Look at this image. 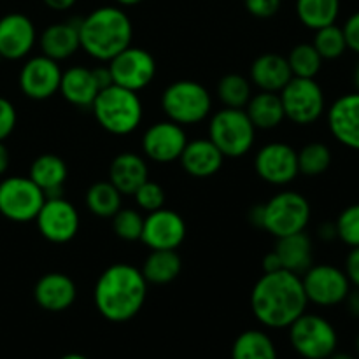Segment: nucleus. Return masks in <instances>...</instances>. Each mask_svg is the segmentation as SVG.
Returning <instances> with one entry per match:
<instances>
[{
    "label": "nucleus",
    "instance_id": "obj_1",
    "mask_svg": "<svg viewBox=\"0 0 359 359\" xmlns=\"http://www.w3.org/2000/svg\"><path fill=\"white\" fill-rule=\"evenodd\" d=\"M302 276L287 270L263 273L251 291V311L270 330L290 328L307 311Z\"/></svg>",
    "mask_w": 359,
    "mask_h": 359
},
{
    "label": "nucleus",
    "instance_id": "obj_2",
    "mask_svg": "<svg viewBox=\"0 0 359 359\" xmlns=\"http://www.w3.org/2000/svg\"><path fill=\"white\" fill-rule=\"evenodd\" d=\"M147 280L137 266L114 263L102 272L95 284L93 300L98 314L111 323H126L142 311Z\"/></svg>",
    "mask_w": 359,
    "mask_h": 359
},
{
    "label": "nucleus",
    "instance_id": "obj_3",
    "mask_svg": "<svg viewBox=\"0 0 359 359\" xmlns=\"http://www.w3.org/2000/svg\"><path fill=\"white\" fill-rule=\"evenodd\" d=\"M133 27L121 7L104 6L79 21L81 49L98 62H109L132 44Z\"/></svg>",
    "mask_w": 359,
    "mask_h": 359
},
{
    "label": "nucleus",
    "instance_id": "obj_4",
    "mask_svg": "<svg viewBox=\"0 0 359 359\" xmlns=\"http://www.w3.org/2000/svg\"><path fill=\"white\" fill-rule=\"evenodd\" d=\"M311 216V203L302 193L283 191L263 205H256L249 214V219L276 238H280L305 231Z\"/></svg>",
    "mask_w": 359,
    "mask_h": 359
},
{
    "label": "nucleus",
    "instance_id": "obj_5",
    "mask_svg": "<svg viewBox=\"0 0 359 359\" xmlns=\"http://www.w3.org/2000/svg\"><path fill=\"white\" fill-rule=\"evenodd\" d=\"M91 109L98 125L112 135H128L135 132L144 116L139 95L116 84L98 91Z\"/></svg>",
    "mask_w": 359,
    "mask_h": 359
},
{
    "label": "nucleus",
    "instance_id": "obj_6",
    "mask_svg": "<svg viewBox=\"0 0 359 359\" xmlns=\"http://www.w3.org/2000/svg\"><path fill=\"white\" fill-rule=\"evenodd\" d=\"M161 109L165 116L177 125H196L210 114L212 98L207 88L196 81H175L161 93Z\"/></svg>",
    "mask_w": 359,
    "mask_h": 359
},
{
    "label": "nucleus",
    "instance_id": "obj_7",
    "mask_svg": "<svg viewBox=\"0 0 359 359\" xmlns=\"http://www.w3.org/2000/svg\"><path fill=\"white\" fill-rule=\"evenodd\" d=\"M209 140L224 158H241L255 146L256 128L244 109L224 107L210 118Z\"/></svg>",
    "mask_w": 359,
    "mask_h": 359
},
{
    "label": "nucleus",
    "instance_id": "obj_8",
    "mask_svg": "<svg viewBox=\"0 0 359 359\" xmlns=\"http://www.w3.org/2000/svg\"><path fill=\"white\" fill-rule=\"evenodd\" d=\"M290 342L304 359H328L339 347V335L332 323L318 314H302L290 326Z\"/></svg>",
    "mask_w": 359,
    "mask_h": 359
},
{
    "label": "nucleus",
    "instance_id": "obj_9",
    "mask_svg": "<svg viewBox=\"0 0 359 359\" xmlns=\"http://www.w3.org/2000/svg\"><path fill=\"white\" fill-rule=\"evenodd\" d=\"M284 116L298 126H309L318 121L326 111V98L321 84L307 77H291L279 91Z\"/></svg>",
    "mask_w": 359,
    "mask_h": 359
},
{
    "label": "nucleus",
    "instance_id": "obj_10",
    "mask_svg": "<svg viewBox=\"0 0 359 359\" xmlns=\"http://www.w3.org/2000/svg\"><path fill=\"white\" fill-rule=\"evenodd\" d=\"M44 202V191L30 177L14 175L0 182V214L9 221H35Z\"/></svg>",
    "mask_w": 359,
    "mask_h": 359
},
{
    "label": "nucleus",
    "instance_id": "obj_11",
    "mask_svg": "<svg viewBox=\"0 0 359 359\" xmlns=\"http://www.w3.org/2000/svg\"><path fill=\"white\" fill-rule=\"evenodd\" d=\"M305 294L309 304L318 307H337L344 304L351 291V283L346 272L339 266L333 265H312L307 272L302 276Z\"/></svg>",
    "mask_w": 359,
    "mask_h": 359
},
{
    "label": "nucleus",
    "instance_id": "obj_12",
    "mask_svg": "<svg viewBox=\"0 0 359 359\" xmlns=\"http://www.w3.org/2000/svg\"><path fill=\"white\" fill-rule=\"evenodd\" d=\"M107 67L112 84L135 91V93L149 86L156 76V62L153 55L146 49L132 48V46L109 60Z\"/></svg>",
    "mask_w": 359,
    "mask_h": 359
},
{
    "label": "nucleus",
    "instance_id": "obj_13",
    "mask_svg": "<svg viewBox=\"0 0 359 359\" xmlns=\"http://www.w3.org/2000/svg\"><path fill=\"white\" fill-rule=\"evenodd\" d=\"M35 221L42 237L53 244H67L72 241L81 224L77 209L63 196L46 198Z\"/></svg>",
    "mask_w": 359,
    "mask_h": 359
},
{
    "label": "nucleus",
    "instance_id": "obj_14",
    "mask_svg": "<svg viewBox=\"0 0 359 359\" xmlns=\"http://www.w3.org/2000/svg\"><path fill=\"white\" fill-rule=\"evenodd\" d=\"M255 170L262 181L273 186H286L297 179V151L286 142H270L263 146L255 156Z\"/></svg>",
    "mask_w": 359,
    "mask_h": 359
},
{
    "label": "nucleus",
    "instance_id": "obj_15",
    "mask_svg": "<svg viewBox=\"0 0 359 359\" xmlns=\"http://www.w3.org/2000/svg\"><path fill=\"white\" fill-rule=\"evenodd\" d=\"M186 238V223L182 216L170 209H158L144 217L140 241L151 251H175Z\"/></svg>",
    "mask_w": 359,
    "mask_h": 359
},
{
    "label": "nucleus",
    "instance_id": "obj_16",
    "mask_svg": "<svg viewBox=\"0 0 359 359\" xmlns=\"http://www.w3.org/2000/svg\"><path fill=\"white\" fill-rule=\"evenodd\" d=\"M188 139L181 125L170 121H158L146 130L142 137V151L154 163H172L179 160Z\"/></svg>",
    "mask_w": 359,
    "mask_h": 359
},
{
    "label": "nucleus",
    "instance_id": "obj_17",
    "mask_svg": "<svg viewBox=\"0 0 359 359\" xmlns=\"http://www.w3.org/2000/svg\"><path fill=\"white\" fill-rule=\"evenodd\" d=\"M62 69L58 62L48 56H34L23 65L20 72V88L25 97L32 100H48L58 93Z\"/></svg>",
    "mask_w": 359,
    "mask_h": 359
},
{
    "label": "nucleus",
    "instance_id": "obj_18",
    "mask_svg": "<svg viewBox=\"0 0 359 359\" xmlns=\"http://www.w3.org/2000/svg\"><path fill=\"white\" fill-rule=\"evenodd\" d=\"M328 128L337 142L359 151V91L337 98L328 109Z\"/></svg>",
    "mask_w": 359,
    "mask_h": 359
},
{
    "label": "nucleus",
    "instance_id": "obj_19",
    "mask_svg": "<svg viewBox=\"0 0 359 359\" xmlns=\"http://www.w3.org/2000/svg\"><path fill=\"white\" fill-rule=\"evenodd\" d=\"M37 32L28 16L11 13L0 18V56L6 60H21L34 49Z\"/></svg>",
    "mask_w": 359,
    "mask_h": 359
},
{
    "label": "nucleus",
    "instance_id": "obj_20",
    "mask_svg": "<svg viewBox=\"0 0 359 359\" xmlns=\"http://www.w3.org/2000/svg\"><path fill=\"white\" fill-rule=\"evenodd\" d=\"M77 287L67 273L49 272L34 287L35 304L48 312H63L76 302Z\"/></svg>",
    "mask_w": 359,
    "mask_h": 359
},
{
    "label": "nucleus",
    "instance_id": "obj_21",
    "mask_svg": "<svg viewBox=\"0 0 359 359\" xmlns=\"http://www.w3.org/2000/svg\"><path fill=\"white\" fill-rule=\"evenodd\" d=\"M179 161L186 174L191 177L207 179L221 170L224 156L209 139H196L186 144Z\"/></svg>",
    "mask_w": 359,
    "mask_h": 359
},
{
    "label": "nucleus",
    "instance_id": "obj_22",
    "mask_svg": "<svg viewBox=\"0 0 359 359\" xmlns=\"http://www.w3.org/2000/svg\"><path fill=\"white\" fill-rule=\"evenodd\" d=\"M58 91L69 104L76 107H91L100 86L95 79L93 69L74 65L62 72Z\"/></svg>",
    "mask_w": 359,
    "mask_h": 359
},
{
    "label": "nucleus",
    "instance_id": "obj_23",
    "mask_svg": "<svg viewBox=\"0 0 359 359\" xmlns=\"http://www.w3.org/2000/svg\"><path fill=\"white\" fill-rule=\"evenodd\" d=\"M249 76H251L252 84L259 88V91L279 93L290 83L293 74L287 65L286 56H280L277 53H265L252 62Z\"/></svg>",
    "mask_w": 359,
    "mask_h": 359
},
{
    "label": "nucleus",
    "instance_id": "obj_24",
    "mask_svg": "<svg viewBox=\"0 0 359 359\" xmlns=\"http://www.w3.org/2000/svg\"><path fill=\"white\" fill-rule=\"evenodd\" d=\"M273 251L279 256L283 270L297 276H304L314 263V244L305 231L277 238Z\"/></svg>",
    "mask_w": 359,
    "mask_h": 359
},
{
    "label": "nucleus",
    "instance_id": "obj_25",
    "mask_svg": "<svg viewBox=\"0 0 359 359\" xmlns=\"http://www.w3.org/2000/svg\"><path fill=\"white\" fill-rule=\"evenodd\" d=\"M42 55L55 62L70 58L81 48L79 41V21H62V23L49 25L42 32L41 39Z\"/></svg>",
    "mask_w": 359,
    "mask_h": 359
},
{
    "label": "nucleus",
    "instance_id": "obj_26",
    "mask_svg": "<svg viewBox=\"0 0 359 359\" xmlns=\"http://www.w3.org/2000/svg\"><path fill=\"white\" fill-rule=\"evenodd\" d=\"M149 179L146 160L137 153H121L109 167V181L121 195H133L140 184Z\"/></svg>",
    "mask_w": 359,
    "mask_h": 359
},
{
    "label": "nucleus",
    "instance_id": "obj_27",
    "mask_svg": "<svg viewBox=\"0 0 359 359\" xmlns=\"http://www.w3.org/2000/svg\"><path fill=\"white\" fill-rule=\"evenodd\" d=\"M67 175H69V168L65 161L56 154L46 153L35 158L28 177L44 191L46 198H58V196H63V184L67 181Z\"/></svg>",
    "mask_w": 359,
    "mask_h": 359
},
{
    "label": "nucleus",
    "instance_id": "obj_28",
    "mask_svg": "<svg viewBox=\"0 0 359 359\" xmlns=\"http://www.w3.org/2000/svg\"><path fill=\"white\" fill-rule=\"evenodd\" d=\"M244 111L256 130H273L286 119L279 93H270V91H259L258 95H252Z\"/></svg>",
    "mask_w": 359,
    "mask_h": 359
},
{
    "label": "nucleus",
    "instance_id": "obj_29",
    "mask_svg": "<svg viewBox=\"0 0 359 359\" xmlns=\"http://www.w3.org/2000/svg\"><path fill=\"white\" fill-rule=\"evenodd\" d=\"M182 270V259L175 251H151L147 256L144 266L140 269L144 279L147 284H156V286H163V284L174 283L179 277Z\"/></svg>",
    "mask_w": 359,
    "mask_h": 359
},
{
    "label": "nucleus",
    "instance_id": "obj_30",
    "mask_svg": "<svg viewBox=\"0 0 359 359\" xmlns=\"http://www.w3.org/2000/svg\"><path fill=\"white\" fill-rule=\"evenodd\" d=\"M231 359H277L276 344L262 330H248L235 339Z\"/></svg>",
    "mask_w": 359,
    "mask_h": 359
},
{
    "label": "nucleus",
    "instance_id": "obj_31",
    "mask_svg": "<svg viewBox=\"0 0 359 359\" xmlns=\"http://www.w3.org/2000/svg\"><path fill=\"white\" fill-rule=\"evenodd\" d=\"M339 14L340 0H297L298 20L314 32L337 23Z\"/></svg>",
    "mask_w": 359,
    "mask_h": 359
},
{
    "label": "nucleus",
    "instance_id": "obj_32",
    "mask_svg": "<svg viewBox=\"0 0 359 359\" xmlns=\"http://www.w3.org/2000/svg\"><path fill=\"white\" fill-rule=\"evenodd\" d=\"M121 196L111 181L95 182L86 193V207L95 216L112 217L121 209Z\"/></svg>",
    "mask_w": 359,
    "mask_h": 359
},
{
    "label": "nucleus",
    "instance_id": "obj_33",
    "mask_svg": "<svg viewBox=\"0 0 359 359\" xmlns=\"http://www.w3.org/2000/svg\"><path fill=\"white\" fill-rule=\"evenodd\" d=\"M216 93L224 107L230 109H245L249 98L252 97L251 83L241 74H226L221 77Z\"/></svg>",
    "mask_w": 359,
    "mask_h": 359
},
{
    "label": "nucleus",
    "instance_id": "obj_34",
    "mask_svg": "<svg viewBox=\"0 0 359 359\" xmlns=\"http://www.w3.org/2000/svg\"><path fill=\"white\" fill-rule=\"evenodd\" d=\"M297 156L298 170H300V174L309 175V177L325 174L333 161L332 149L323 142L305 144L300 151H297Z\"/></svg>",
    "mask_w": 359,
    "mask_h": 359
},
{
    "label": "nucleus",
    "instance_id": "obj_35",
    "mask_svg": "<svg viewBox=\"0 0 359 359\" xmlns=\"http://www.w3.org/2000/svg\"><path fill=\"white\" fill-rule=\"evenodd\" d=\"M287 65H290L293 77H307V79H316L325 60L321 58L312 44H298L294 46L286 56Z\"/></svg>",
    "mask_w": 359,
    "mask_h": 359
},
{
    "label": "nucleus",
    "instance_id": "obj_36",
    "mask_svg": "<svg viewBox=\"0 0 359 359\" xmlns=\"http://www.w3.org/2000/svg\"><path fill=\"white\" fill-rule=\"evenodd\" d=\"M312 46L321 55L323 60H339L347 51V42L344 37L342 27H337L333 23L316 30Z\"/></svg>",
    "mask_w": 359,
    "mask_h": 359
},
{
    "label": "nucleus",
    "instance_id": "obj_37",
    "mask_svg": "<svg viewBox=\"0 0 359 359\" xmlns=\"http://www.w3.org/2000/svg\"><path fill=\"white\" fill-rule=\"evenodd\" d=\"M112 219V230L116 237L126 242L140 241L144 226V217L135 209H119Z\"/></svg>",
    "mask_w": 359,
    "mask_h": 359
},
{
    "label": "nucleus",
    "instance_id": "obj_38",
    "mask_svg": "<svg viewBox=\"0 0 359 359\" xmlns=\"http://www.w3.org/2000/svg\"><path fill=\"white\" fill-rule=\"evenodd\" d=\"M337 238L351 249L359 248V202L346 207L335 221Z\"/></svg>",
    "mask_w": 359,
    "mask_h": 359
},
{
    "label": "nucleus",
    "instance_id": "obj_39",
    "mask_svg": "<svg viewBox=\"0 0 359 359\" xmlns=\"http://www.w3.org/2000/svg\"><path fill=\"white\" fill-rule=\"evenodd\" d=\"M133 196H135L137 205L146 212H154L158 209H163L165 205V189L149 179L137 188Z\"/></svg>",
    "mask_w": 359,
    "mask_h": 359
},
{
    "label": "nucleus",
    "instance_id": "obj_40",
    "mask_svg": "<svg viewBox=\"0 0 359 359\" xmlns=\"http://www.w3.org/2000/svg\"><path fill=\"white\" fill-rule=\"evenodd\" d=\"M244 7L251 16L269 20L280 9V0H244Z\"/></svg>",
    "mask_w": 359,
    "mask_h": 359
},
{
    "label": "nucleus",
    "instance_id": "obj_41",
    "mask_svg": "<svg viewBox=\"0 0 359 359\" xmlns=\"http://www.w3.org/2000/svg\"><path fill=\"white\" fill-rule=\"evenodd\" d=\"M16 121H18V114L14 105L11 104L7 98L0 97V142H4V140L14 132Z\"/></svg>",
    "mask_w": 359,
    "mask_h": 359
},
{
    "label": "nucleus",
    "instance_id": "obj_42",
    "mask_svg": "<svg viewBox=\"0 0 359 359\" xmlns=\"http://www.w3.org/2000/svg\"><path fill=\"white\" fill-rule=\"evenodd\" d=\"M342 30H344V37H346V42H347V49H351V51H354L356 55H359V11L347 18Z\"/></svg>",
    "mask_w": 359,
    "mask_h": 359
},
{
    "label": "nucleus",
    "instance_id": "obj_43",
    "mask_svg": "<svg viewBox=\"0 0 359 359\" xmlns=\"http://www.w3.org/2000/svg\"><path fill=\"white\" fill-rule=\"evenodd\" d=\"M346 272L347 279H349L351 286L359 287V248H353L346 258Z\"/></svg>",
    "mask_w": 359,
    "mask_h": 359
},
{
    "label": "nucleus",
    "instance_id": "obj_44",
    "mask_svg": "<svg viewBox=\"0 0 359 359\" xmlns=\"http://www.w3.org/2000/svg\"><path fill=\"white\" fill-rule=\"evenodd\" d=\"M344 304L347 305V311H349V314L353 316V318L359 319V287H351L349 294H347L346 302Z\"/></svg>",
    "mask_w": 359,
    "mask_h": 359
},
{
    "label": "nucleus",
    "instance_id": "obj_45",
    "mask_svg": "<svg viewBox=\"0 0 359 359\" xmlns=\"http://www.w3.org/2000/svg\"><path fill=\"white\" fill-rule=\"evenodd\" d=\"M277 270H283V265H280L279 256L276 255V251H270L269 255L263 258V273L277 272Z\"/></svg>",
    "mask_w": 359,
    "mask_h": 359
},
{
    "label": "nucleus",
    "instance_id": "obj_46",
    "mask_svg": "<svg viewBox=\"0 0 359 359\" xmlns=\"http://www.w3.org/2000/svg\"><path fill=\"white\" fill-rule=\"evenodd\" d=\"M319 233V238H323V241L330 242V241H335L337 238V228H335V221L333 223H323L321 226H319L318 230Z\"/></svg>",
    "mask_w": 359,
    "mask_h": 359
},
{
    "label": "nucleus",
    "instance_id": "obj_47",
    "mask_svg": "<svg viewBox=\"0 0 359 359\" xmlns=\"http://www.w3.org/2000/svg\"><path fill=\"white\" fill-rule=\"evenodd\" d=\"M53 11H69L76 4V0H42Z\"/></svg>",
    "mask_w": 359,
    "mask_h": 359
},
{
    "label": "nucleus",
    "instance_id": "obj_48",
    "mask_svg": "<svg viewBox=\"0 0 359 359\" xmlns=\"http://www.w3.org/2000/svg\"><path fill=\"white\" fill-rule=\"evenodd\" d=\"M9 161H11L9 151H7V147L4 146V142H0V175L6 174V170L9 168Z\"/></svg>",
    "mask_w": 359,
    "mask_h": 359
},
{
    "label": "nucleus",
    "instance_id": "obj_49",
    "mask_svg": "<svg viewBox=\"0 0 359 359\" xmlns=\"http://www.w3.org/2000/svg\"><path fill=\"white\" fill-rule=\"evenodd\" d=\"M116 2L123 7H132V6H137V4L144 2V0H116Z\"/></svg>",
    "mask_w": 359,
    "mask_h": 359
},
{
    "label": "nucleus",
    "instance_id": "obj_50",
    "mask_svg": "<svg viewBox=\"0 0 359 359\" xmlns=\"http://www.w3.org/2000/svg\"><path fill=\"white\" fill-rule=\"evenodd\" d=\"M328 359H356V358L351 356V354H346V353H333Z\"/></svg>",
    "mask_w": 359,
    "mask_h": 359
},
{
    "label": "nucleus",
    "instance_id": "obj_51",
    "mask_svg": "<svg viewBox=\"0 0 359 359\" xmlns=\"http://www.w3.org/2000/svg\"><path fill=\"white\" fill-rule=\"evenodd\" d=\"M60 359H90L86 356H83V354H77V353H70V354H65V356H62Z\"/></svg>",
    "mask_w": 359,
    "mask_h": 359
},
{
    "label": "nucleus",
    "instance_id": "obj_52",
    "mask_svg": "<svg viewBox=\"0 0 359 359\" xmlns=\"http://www.w3.org/2000/svg\"><path fill=\"white\" fill-rule=\"evenodd\" d=\"M354 84H356V91H359V62L354 69Z\"/></svg>",
    "mask_w": 359,
    "mask_h": 359
},
{
    "label": "nucleus",
    "instance_id": "obj_53",
    "mask_svg": "<svg viewBox=\"0 0 359 359\" xmlns=\"http://www.w3.org/2000/svg\"><path fill=\"white\" fill-rule=\"evenodd\" d=\"M356 351H358V354H359V333H358V337H356Z\"/></svg>",
    "mask_w": 359,
    "mask_h": 359
}]
</instances>
